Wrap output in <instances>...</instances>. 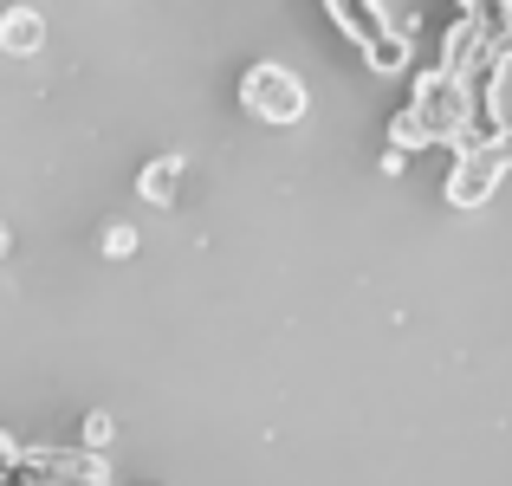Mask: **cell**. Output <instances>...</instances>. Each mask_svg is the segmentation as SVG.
Here are the masks:
<instances>
[{"mask_svg": "<svg viewBox=\"0 0 512 486\" xmlns=\"http://www.w3.org/2000/svg\"><path fill=\"white\" fill-rule=\"evenodd\" d=\"M175 175H182V162H150V169H143V195H150V201H169L175 195Z\"/></svg>", "mask_w": 512, "mask_h": 486, "instance_id": "277c9868", "label": "cell"}, {"mask_svg": "<svg viewBox=\"0 0 512 486\" xmlns=\"http://www.w3.org/2000/svg\"><path fill=\"white\" fill-rule=\"evenodd\" d=\"M0 46H13V52H33L39 46V13H7V20H0Z\"/></svg>", "mask_w": 512, "mask_h": 486, "instance_id": "3957f363", "label": "cell"}, {"mask_svg": "<svg viewBox=\"0 0 512 486\" xmlns=\"http://www.w3.org/2000/svg\"><path fill=\"white\" fill-rule=\"evenodd\" d=\"M493 169H500V150L474 156V162L461 169V182H454V201H480V195H487V175H493Z\"/></svg>", "mask_w": 512, "mask_h": 486, "instance_id": "7a4b0ae2", "label": "cell"}, {"mask_svg": "<svg viewBox=\"0 0 512 486\" xmlns=\"http://www.w3.org/2000/svg\"><path fill=\"white\" fill-rule=\"evenodd\" d=\"M299 104H305V91L292 85L279 65H260V72L247 78V111L273 117V124H292V117H299Z\"/></svg>", "mask_w": 512, "mask_h": 486, "instance_id": "6da1fadb", "label": "cell"}, {"mask_svg": "<svg viewBox=\"0 0 512 486\" xmlns=\"http://www.w3.org/2000/svg\"><path fill=\"white\" fill-rule=\"evenodd\" d=\"M0 253H7V227H0Z\"/></svg>", "mask_w": 512, "mask_h": 486, "instance_id": "5b68a950", "label": "cell"}]
</instances>
